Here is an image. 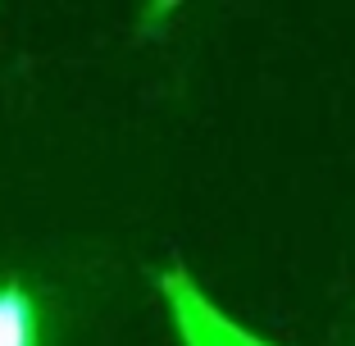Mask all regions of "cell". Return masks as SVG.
Returning a JSON list of instances; mask_svg holds the SVG:
<instances>
[{
    "label": "cell",
    "mask_w": 355,
    "mask_h": 346,
    "mask_svg": "<svg viewBox=\"0 0 355 346\" xmlns=\"http://www.w3.org/2000/svg\"><path fill=\"white\" fill-rule=\"evenodd\" d=\"M159 292H164L168 310H173V328L182 337V346H273L264 337L246 333L241 324H232L182 269L159 273Z\"/></svg>",
    "instance_id": "obj_1"
},
{
    "label": "cell",
    "mask_w": 355,
    "mask_h": 346,
    "mask_svg": "<svg viewBox=\"0 0 355 346\" xmlns=\"http://www.w3.org/2000/svg\"><path fill=\"white\" fill-rule=\"evenodd\" d=\"M0 346H46L42 296L14 273H0Z\"/></svg>",
    "instance_id": "obj_2"
}]
</instances>
